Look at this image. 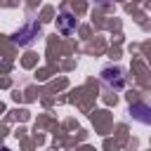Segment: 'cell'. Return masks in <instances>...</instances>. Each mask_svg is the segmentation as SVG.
<instances>
[{"label": "cell", "mask_w": 151, "mask_h": 151, "mask_svg": "<svg viewBox=\"0 0 151 151\" xmlns=\"http://www.w3.org/2000/svg\"><path fill=\"white\" fill-rule=\"evenodd\" d=\"M59 24H61V26H59V28H61V33H68V31L76 26V19H73V17H68V14H61V17H59Z\"/></svg>", "instance_id": "1"}]
</instances>
